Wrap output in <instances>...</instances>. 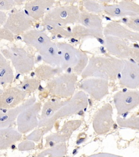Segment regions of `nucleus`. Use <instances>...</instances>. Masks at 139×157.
I'll list each match as a JSON object with an SVG mask.
<instances>
[{
    "label": "nucleus",
    "instance_id": "1",
    "mask_svg": "<svg viewBox=\"0 0 139 157\" xmlns=\"http://www.w3.org/2000/svg\"><path fill=\"white\" fill-rule=\"evenodd\" d=\"M124 60L112 57L94 56L89 60L88 65L81 74L84 79L93 77L114 80L124 67Z\"/></svg>",
    "mask_w": 139,
    "mask_h": 157
},
{
    "label": "nucleus",
    "instance_id": "2",
    "mask_svg": "<svg viewBox=\"0 0 139 157\" xmlns=\"http://www.w3.org/2000/svg\"><path fill=\"white\" fill-rule=\"evenodd\" d=\"M88 105V97L86 93L83 91H78L69 99L66 105L61 107L47 120L39 124L38 128L44 127L46 132H49L59 119L72 115L83 109H86Z\"/></svg>",
    "mask_w": 139,
    "mask_h": 157
},
{
    "label": "nucleus",
    "instance_id": "3",
    "mask_svg": "<svg viewBox=\"0 0 139 157\" xmlns=\"http://www.w3.org/2000/svg\"><path fill=\"white\" fill-rule=\"evenodd\" d=\"M78 75L74 73L61 74L48 81L46 88L54 97L71 98L75 94Z\"/></svg>",
    "mask_w": 139,
    "mask_h": 157
},
{
    "label": "nucleus",
    "instance_id": "4",
    "mask_svg": "<svg viewBox=\"0 0 139 157\" xmlns=\"http://www.w3.org/2000/svg\"><path fill=\"white\" fill-rule=\"evenodd\" d=\"M1 52L5 59L11 61L17 73H28L34 68V56L22 48L14 47L9 49H1Z\"/></svg>",
    "mask_w": 139,
    "mask_h": 157
},
{
    "label": "nucleus",
    "instance_id": "5",
    "mask_svg": "<svg viewBox=\"0 0 139 157\" xmlns=\"http://www.w3.org/2000/svg\"><path fill=\"white\" fill-rule=\"evenodd\" d=\"M80 14L78 8L75 6H63L50 10L44 19L63 26L78 23Z\"/></svg>",
    "mask_w": 139,
    "mask_h": 157
},
{
    "label": "nucleus",
    "instance_id": "6",
    "mask_svg": "<svg viewBox=\"0 0 139 157\" xmlns=\"http://www.w3.org/2000/svg\"><path fill=\"white\" fill-rule=\"evenodd\" d=\"M42 109L41 103L35 102L22 111L16 120L19 132L26 134L38 127V115Z\"/></svg>",
    "mask_w": 139,
    "mask_h": 157
},
{
    "label": "nucleus",
    "instance_id": "7",
    "mask_svg": "<svg viewBox=\"0 0 139 157\" xmlns=\"http://www.w3.org/2000/svg\"><path fill=\"white\" fill-rule=\"evenodd\" d=\"M34 20L22 10H17L8 17L3 27L7 29L15 35L23 34L32 26Z\"/></svg>",
    "mask_w": 139,
    "mask_h": 157
},
{
    "label": "nucleus",
    "instance_id": "8",
    "mask_svg": "<svg viewBox=\"0 0 139 157\" xmlns=\"http://www.w3.org/2000/svg\"><path fill=\"white\" fill-rule=\"evenodd\" d=\"M112 113V106L109 103L98 110L93 117V128L96 134L102 135L110 131L114 123Z\"/></svg>",
    "mask_w": 139,
    "mask_h": 157
},
{
    "label": "nucleus",
    "instance_id": "9",
    "mask_svg": "<svg viewBox=\"0 0 139 157\" xmlns=\"http://www.w3.org/2000/svg\"><path fill=\"white\" fill-rule=\"evenodd\" d=\"M114 102L118 115H122L139 105V92L135 90L120 91L114 96Z\"/></svg>",
    "mask_w": 139,
    "mask_h": 157
},
{
    "label": "nucleus",
    "instance_id": "10",
    "mask_svg": "<svg viewBox=\"0 0 139 157\" xmlns=\"http://www.w3.org/2000/svg\"><path fill=\"white\" fill-rule=\"evenodd\" d=\"M82 121L79 120L68 121L64 124L61 129L58 132L52 134L46 137L45 147H53L68 141L75 130L81 127Z\"/></svg>",
    "mask_w": 139,
    "mask_h": 157
},
{
    "label": "nucleus",
    "instance_id": "11",
    "mask_svg": "<svg viewBox=\"0 0 139 157\" xmlns=\"http://www.w3.org/2000/svg\"><path fill=\"white\" fill-rule=\"evenodd\" d=\"M79 88L97 101L101 100L109 92L108 81L103 78H93L84 79L80 83Z\"/></svg>",
    "mask_w": 139,
    "mask_h": 157
},
{
    "label": "nucleus",
    "instance_id": "12",
    "mask_svg": "<svg viewBox=\"0 0 139 157\" xmlns=\"http://www.w3.org/2000/svg\"><path fill=\"white\" fill-rule=\"evenodd\" d=\"M27 93L18 87H9L0 94V109L10 110L24 102Z\"/></svg>",
    "mask_w": 139,
    "mask_h": 157
},
{
    "label": "nucleus",
    "instance_id": "13",
    "mask_svg": "<svg viewBox=\"0 0 139 157\" xmlns=\"http://www.w3.org/2000/svg\"><path fill=\"white\" fill-rule=\"evenodd\" d=\"M105 37V47L110 54L123 60L130 58L132 48L125 39L112 36Z\"/></svg>",
    "mask_w": 139,
    "mask_h": 157
},
{
    "label": "nucleus",
    "instance_id": "14",
    "mask_svg": "<svg viewBox=\"0 0 139 157\" xmlns=\"http://www.w3.org/2000/svg\"><path fill=\"white\" fill-rule=\"evenodd\" d=\"M124 62L120 83L130 90H134L139 87V65L126 59Z\"/></svg>",
    "mask_w": 139,
    "mask_h": 157
},
{
    "label": "nucleus",
    "instance_id": "15",
    "mask_svg": "<svg viewBox=\"0 0 139 157\" xmlns=\"http://www.w3.org/2000/svg\"><path fill=\"white\" fill-rule=\"evenodd\" d=\"M23 41L33 47L39 52L42 50L52 41L45 32L37 29H29L22 34Z\"/></svg>",
    "mask_w": 139,
    "mask_h": 157
},
{
    "label": "nucleus",
    "instance_id": "16",
    "mask_svg": "<svg viewBox=\"0 0 139 157\" xmlns=\"http://www.w3.org/2000/svg\"><path fill=\"white\" fill-rule=\"evenodd\" d=\"M103 34L105 37L112 36L139 43V32L133 31L117 21H112L108 24L104 29Z\"/></svg>",
    "mask_w": 139,
    "mask_h": 157
},
{
    "label": "nucleus",
    "instance_id": "17",
    "mask_svg": "<svg viewBox=\"0 0 139 157\" xmlns=\"http://www.w3.org/2000/svg\"><path fill=\"white\" fill-rule=\"evenodd\" d=\"M57 45L60 56V67L63 71L73 68L77 62V49L65 42H58Z\"/></svg>",
    "mask_w": 139,
    "mask_h": 157
},
{
    "label": "nucleus",
    "instance_id": "18",
    "mask_svg": "<svg viewBox=\"0 0 139 157\" xmlns=\"http://www.w3.org/2000/svg\"><path fill=\"white\" fill-rule=\"evenodd\" d=\"M55 3L53 0H34L25 3L24 8L28 15L35 20L42 19Z\"/></svg>",
    "mask_w": 139,
    "mask_h": 157
},
{
    "label": "nucleus",
    "instance_id": "19",
    "mask_svg": "<svg viewBox=\"0 0 139 157\" xmlns=\"http://www.w3.org/2000/svg\"><path fill=\"white\" fill-rule=\"evenodd\" d=\"M36 102V98L33 97L25 101L24 103L16 108L8 110L7 112L0 111V129L10 128L16 120L20 113L26 108L32 105Z\"/></svg>",
    "mask_w": 139,
    "mask_h": 157
},
{
    "label": "nucleus",
    "instance_id": "20",
    "mask_svg": "<svg viewBox=\"0 0 139 157\" xmlns=\"http://www.w3.org/2000/svg\"><path fill=\"white\" fill-rule=\"evenodd\" d=\"M39 53L46 63L54 67H60V56L56 43L52 42Z\"/></svg>",
    "mask_w": 139,
    "mask_h": 157
},
{
    "label": "nucleus",
    "instance_id": "21",
    "mask_svg": "<svg viewBox=\"0 0 139 157\" xmlns=\"http://www.w3.org/2000/svg\"><path fill=\"white\" fill-rule=\"evenodd\" d=\"M22 134L11 128L0 129V150H7L15 143L19 141Z\"/></svg>",
    "mask_w": 139,
    "mask_h": 157
},
{
    "label": "nucleus",
    "instance_id": "22",
    "mask_svg": "<svg viewBox=\"0 0 139 157\" xmlns=\"http://www.w3.org/2000/svg\"><path fill=\"white\" fill-rule=\"evenodd\" d=\"M68 101H58L57 99H49L45 103L42 110V114L39 118V125L47 120L53 115L61 107L68 103Z\"/></svg>",
    "mask_w": 139,
    "mask_h": 157
},
{
    "label": "nucleus",
    "instance_id": "23",
    "mask_svg": "<svg viewBox=\"0 0 139 157\" xmlns=\"http://www.w3.org/2000/svg\"><path fill=\"white\" fill-rule=\"evenodd\" d=\"M63 72L61 67L51 66L47 64H41L34 71L37 78L40 81H49L60 75Z\"/></svg>",
    "mask_w": 139,
    "mask_h": 157
},
{
    "label": "nucleus",
    "instance_id": "24",
    "mask_svg": "<svg viewBox=\"0 0 139 157\" xmlns=\"http://www.w3.org/2000/svg\"><path fill=\"white\" fill-rule=\"evenodd\" d=\"M78 23L84 27L95 30H103L102 20L98 15L91 13H81Z\"/></svg>",
    "mask_w": 139,
    "mask_h": 157
},
{
    "label": "nucleus",
    "instance_id": "25",
    "mask_svg": "<svg viewBox=\"0 0 139 157\" xmlns=\"http://www.w3.org/2000/svg\"><path fill=\"white\" fill-rule=\"evenodd\" d=\"M72 38L84 39L87 38H102L103 37V30H95L90 29L82 25H76L72 30Z\"/></svg>",
    "mask_w": 139,
    "mask_h": 157
},
{
    "label": "nucleus",
    "instance_id": "26",
    "mask_svg": "<svg viewBox=\"0 0 139 157\" xmlns=\"http://www.w3.org/2000/svg\"><path fill=\"white\" fill-rule=\"evenodd\" d=\"M14 78V73L9 62L0 53V85L12 83Z\"/></svg>",
    "mask_w": 139,
    "mask_h": 157
},
{
    "label": "nucleus",
    "instance_id": "27",
    "mask_svg": "<svg viewBox=\"0 0 139 157\" xmlns=\"http://www.w3.org/2000/svg\"><path fill=\"white\" fill-rule=\"evenodd\" d=\"M42 25L45 26L47 30L54 36H61L66 38H72V31L65 29L61 26L48 20L43 18L42 19Z\"/></svg>",
    "mask_w": 139,
    "mask_h": 157
},
{
    "label": "nucleus",
    "instance_id": "28",
    "mask_svg": "<svg viewBox=\"0 0 139 157\" xmlns=\"http://www.w3.org/2000/svg\"><path fill=\"white\" fill-rule=\"evenodd\" d=\"M67 153V147L65 143H61L49 147L40 153L36 157H65Z\"/></svg>",
    "mask_w": 139,
    "mask_h": 157
},
{
    "label": "nucleus",
    "instance_id": "29",
    "mask_svg": "<svg viewBox=\"0 0 139 157\" xmlns=\"http://www.w3.org/2000/svg\"><path fill=\"white\" fill-rule=\"evenodd\" d=\"M103 11L109 16L113 17H126L127 16H135L133 13L130 12L125 10L120 5H109L104 6Z\"/></svg>",
    "mask_w": 139,
    "mask_h": 157
},
{
    "label": "nucleus",
    "instance_id": "30",
    "mask_svg": "<svg viewBox=\"0 0 139 157\" xmlns=\"http://www.w3.org/2000/svg\"><path fill=\"white\" fill-rule=\"evenodd\" d=\"M40 80L38 78L24 77V79L18 85V87L27 94L34 92L39 88Z\"/></svg>",
    "mask_w": 139,
    "mask_h": 157
},
{
    "label": "nucleus",
    "instance_id": "31",
    "mask_svg": "<svg viewBox=\"0 0 139 157\" xmlns=\"http://www.w3.org/2000/svg\"><path fill=\"white\" fill-rule=\"evenodd\" d=\"M77 62L76 66L73 68L74 73L77 75H80L86 69L89 62V58L86 52L81 50L77 49Z\"/></svg>",
    "mask_w": 139,
    "mask_h": 157
},
{
    "label": "nucleus",
    "instance_id": "32",
    "mask_svg": "<svg viewBox=\"0 0 139 157\" xmlns=\"http://www.w3.org/2000/svg\"><path fill=\"white\" fill-rule=\"evenodd\" d=\"M117 122L121 127L139 130V116L128 119H123L119 117L117 118Z\"/></svg>",
    "mask_w": 139,
    "mask_h": 157
},
{
    "label": "nucleus",
    "instance_id": "33",
    "mask_svg": "<svg viewBox=\"0 0 139 157\" xmlns=\"http://www.w3.org/2000/svg\"><path fill=\"white\" fill-rule=\"evenodd\" d=\"M122 22L127 25L130 29L139 32V15H135L122 19Z\"/></svg>",
    "mask_w": 139,
    "mask_h": 157
},
{
    "label": "nucleus",
    "instance_id": "34",
    "mask_svg": "<svg viewBox=\"0 0 139 157\" xmlns=\"http://www.w3.org/2000/svg\"><path fill=\"white\" fill-rule=\"evenodd\" d=\"M83 3L86 10L91 13L101 12L104 10V6L98 4L95 1H83Z\"/></svg>",
    "mask_w": 139,
    "mask_h": 157
},
{
    "label": "nucleus",
    "instance_id": "35",
    "mask_svg": "<svg viewBox=\"0 0 139 157\" xmlns=\"http://www.w3.org/2000/svg\"><path fill=\"white\" fill-rule=\"evenodd\" d=\"M46 133V130L45 129V128H38L37 129L34 130L27 136V139L33 142H38L42 139V136Z\"/></svg>",
    "mask_w": 139,
    "mask_h": 157
},
{
    "label": "nucleus",
    "instance_id": "36",
    "mask_svg": "<svg viewBox=\"0 0 139 157\" xmlns=\"http://www.w3.org/2000/svg\"><path fill=\"white\" fill-rule=\"evenodd\" d=\"M14 39V34L9 29L3 27L0 28V40H5L13 42Z\"/></svg>",
    "mask_w": 139,
    "mask_h": 157
},
{
    "label": "nucleus",
    "instance_id": "37",
    "mask_svg": "<svg viewBox=\"0 0 139 157\" xmlns=\"http://www.w3.org/2000/svg\"><path fill=\"white\" fill-rule=\"evenodd\" d=\"M17 2L14 0H0V11L11 10L17 5Z\"/></svg>",
    "mask_w": 139,
    "mask_h": 157
},
{
    "label": "nucleus",
    "instance_id": "38",
    "mask_svg": "<svg viewBox=\"0 0 139 157\" xmlns=\"http://www.w3.org/2000/svg\"><path fill=\"white\" fill-rule=\"evenodd\" d=\"M35 144L33 141L30 140H26L22 141L18 145V149L20 151H27L34 148Z\"/></svg>",
    "mask_w": 139,
    "mask_h": 157
},
{
    "label": "nucleus",
    "instance_id": "39",
    "mask_svg": "<svg viewBox=\"0 0 139 157\" xmlns=\"http://www.w3.org/2000/svg\"><path fill=\"white\" fill-rule=\"evenodd\" d=\"M130 57L137 62L139 65V47L132 48L130 51Z\"/></svg>",
    "mask_w": 139,
    "mask_h": 157
},
{
    "label": "nucleus",
    "instance_id": "40",
    "mask_svg": "<svg viewBox=\"0 0 139 157\" xmlns=\"http://www.w3.org/2000/svg\"><path fill=\"white\" fill-rule=\"evenodd\" d=\"M88 157H123L117 155H112L108 153H100L95 155H91Z\"/></svg>",
    "mask_w": 139,
    "mask_h": 157
},
{
    "label": "nucleus",
    "instance_id": "41",
    "mask_svg": "<svg viewBox=\"0 0 139 157\" xmlns=\"http://www.w3.org/2000/svg\"><path fill=\"white\" fill-rule=\"evenodd\" d=\"M7 14L4 12L0 11V28L1 26H3L7 20Z\"/></svg>",
    "mask_w": 139,
    "mask_h": 157
}]
</instances>
